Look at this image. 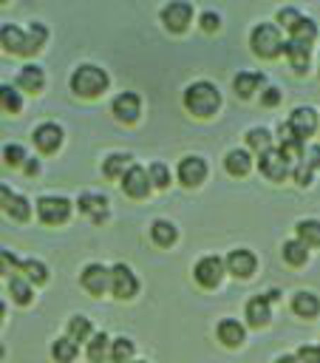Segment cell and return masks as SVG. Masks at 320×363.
I'll list each match as a JSON object with an SVG mask.
<instances>
[{
  "instance_id": "obj_1",
  "label": "cell",
  "mask_w": 320,
  "mask_h": 363,
  "mask_svg": "<svg viewBox=\"0 0 320 363\" xmlns=\"http://www.w3.org/2000/svg\"><path fill=\"white\" fill-rule=\"evenodd\" d=\"M218 105H221V94H218V88L212 82L198 79V82L187 85V91H184V108L190 113H195V116H212L218 111Z\"/></svg>"
},
{
  "instance_id": "obj_2",
  "label": "cell",
  "mask_w": 320,
  "mask_h": 363,
  "mask_svg": "<svg viewBox=\"0 0 320 363\" xmlns=\"http://www.w3.org/2000/svg\"><path fill=\"white\" fill-rule=\"evenodd\" d=\"M105 88H108L105 68H99V65H79V68H74V74H71V91L76 96L91 99V96H99Z\"/></svg>"
},
{
  "instance_id": "obj_3",
  "label": "cell",
  "mask_w": 320,
  "mask_h": 363,
  "mask_svg": "<svg viewBox=\"0 0 320 363\" xmlns=\"http://www.w3.org/2000/svg\"><path fill=\"white\" fill-rule=\"evenodd\" d=\"M249 45H252V51H255L258 57H263V60L278 57V54L283 51V40H280L278 26H272V23H258V26L252 28V34H249Z\"/></svg>"
},
{
  "instance_id": "obj_4",
  "label": "cell",
  "mask_w": 320,
  "mask_h": 363,
  "mask_svg": "<svg viewBox=\"0 0 320 363\" xmlns=\"http://www.w3.org/2000/svg\"><path fill=\"white\" fill-rule=\"evenodd\" d=\"M37 213L45 224H62L71 216V201L65 196H42L37 201Z\"/></svg>"
},
{
  "instance_id": "obj_5",
  "label": "cell",
  "mask_w": 320,
  "mask_h": 363,
  "mask_svg": "<svg viewBox=\"0 0 320 363\" xmlns=\"http://www.w3.org/2000/svg\"><path fill=\"white\" fill-rule=\"evenodd\" d=\"M136 289H139V281H136L133 269H130L127 264H113V267H110V292H113L116 298L127 301V298L136 295Z\"/></svg>"
},
{
  "instance_id": "obj_6",
  "label": "cell",
  "mask_w": 320,
  "mask_h": 363,
  "mask_svg": "<svg viewBox=\"0 0 320 363\" xmlns=\"http://www.w3.org/2000/svg\"><path fill=\"white\" fill-rule=\"evenodd\" d=\"M110 111H113V116H116L119 122L130 125V122H136L139 113H142V99H139V94H133V91H122V94L113 96Z\"/></svg>"
},
{
  "instance_id": "obj_7",
  "label": "cell",
  "mask_w": 320,
  "mask_h": 363,
  "mask_svg": "<svg viewBox=\"0 0 320 363\" xmlns=\"http://www.w3.org/2000/svg\"><path fill=\"white\" fill-rule=\"evenodd\" d=\"M224 264L227 261H221L218 255H204V258H198L193 275H195V281L201 286H218L221 278H224Z\"/></svg>"
},
{
  "instance_id": "obj_8",
  "label": "cell",
  "mask_w": 320,
  "mask_h": 363,
  "mask_svg": "<svg viewBox=\"0 0 320 363\" xmlns=\"http://www.w3.org/2000/svg\"><path fill=\"white\" fill-rule=\"evenodd\" d=\"M190 17H193V6L184 3V0L167 3V6L161 9V23H164V28H167V31H176V34L187 28Z\"/></svg>"
},
{
  "instance_id": "obj_9",
  "label": "cell",
  "mask_w": 320,
  "mask_h": 363,
  "mask_svg": "<svg viewBox=\"0 0 320 363\" xmlns=\"http://www.w3.org/2000/svg\"><path fill=\"white\" fill-rule=\"evenodd\" d=\"M258 167H261V173L266 176V179H272V182H280V179H286L289 176V159L280 153V150H266V153H261L258 156Z\"/></svg>"
},
{
  "instance_id": "obj_10",
  "label": "cell",
  "mask_w": 320,
  "mask_h": 363,
  "mask_svg": "<svg viewBox=\"0 0 320 363\" xmlns=\"http://www.w3.org/2000/svg\"><path fill=\"white\" fill-rule=\"evenodd\" d=\"M150 187H153V182H150V170H144L142 164H130V170L122 176V190H125L127 196H133V199L147 196Z\"/></svg>"
},
{
  "instance_id": "obj_11",
  "label": "cell",
  "mask_w": 320,
  "mask_h": 363,
  "mask_svg": "<svg viewBox=\"0 0 320 363\" xmlns=\"http://www.w3.org/2000/svg\"><path fill=\"white\" fill-rule=\"evenodd\" d=\"M207 176V162L201 156H184L178 162V182L187 187H198Z\"/></svg>"
},
{
  "instance_id": "obj_12",
  "label": "cell",
  "mask_w": 320,
  "mask_h": 363,
  "mask_svg": "<svg viewBox=\"0 0 320 363\" xmlns=\"http://www.w3.org/2000/svg\"><path fill=\"white\" fill-rule=\"evenodd\" d=\"M31 139H34V145H37L42 153H51V150H57V147L62 145V128H59L57 122H42V125L34 128Z\"/></svg>"
},
{
  "instance_id": "obj_13",
  "label": "cell",
  "mask_w": 320,
  "mask_h": 363,
  "mask_svg": "<svg viewBox=\"0 0 320 363\" xmlns=\"http://www.w3.org/2000/svg\"><path fill=\"white\" fill-rule=\"evenodd\" d=\"M82 286L91 295H102L105 289H110V269L102 264H88L82 269Z\"/></svg>"
},
{
  "instance_id": "obj_14",
  "label": "cell",
  "mask_w": 320,
  "mask_h": 363,
  "mask_svg": "<svg viewBox=\"0 0 320 363\" xmlns=\"http://www.w3.org/2000/svg\"><path fill=\"white\" fill-rule=\"evenodd\" d=\"M278 142H280V153H283L289 162H292V159H297V162L303 159V153H306V150H303V139L292 130L289 122H280V128H278Z\"/></svg>"
},
{
  "instance_id": "obj_15",
  "label": "cell",
  "mask_w": 320,
  "mask_h": 363,
  "mask_svg": "<svg viewBox=\"0 0 320 363\" xmlns=\"http://www.w3.org/2000/svg\"><path fill=\"white\" fill-rule=\"evenodd\" d=\"M255 267H258V258L252 255V250H232L229 255H227V269L235 275V278H249L252 272H255Z\"/></svg>"
},
{
  "instance_id": "obj_16",
  "label": "cell",
  "mask_w": 320,
  "mask_h": 363,
  "mask_svg": "<svg viewBox=\"0 0 320 363\" xmlns=\"http://www.w3.org/2000/svg\"><path fill=\"white\" fill-rule=\"evenodd\" d=\"M0 40H3V48L11 51V54H31V43H28V34L11 23H6L0 28Z\"/></svg>"
},
{
  "instance_id": "obj_17",
  "label": "cell",
  "mask_w": 320,
  "mask_h": 363,
  "mask_svg": "<svg viewBox=\"0 0 320 363\" xmlns=\"http://www.w3.org/2000/svg\"><path fill=\"white\" fill-rule=\"evenodd\" d=\"M289 125H292V130H295L300 139H303V136H312L314 128H317V113H314L312 108H295L292 116H289Z\"/></svg>"
},
{
  "instance_id": "obj_18",
  "label": "cell",
  "mask_w": 320,
  "mask_h": 363,
  "mask_svg": "<svg viewBox=\"0 0 320 363\" xmlns=\"http://www.w3.org/2000/svg\"><path fill=\"white\" fill-rule=\"evenodd\" d=\"M3 210H6L11 218H17V221H25V218L31 216V204H28V199L11 193L8 187H3Z\"/></svg>"
},
{
  "instance_id": "obj_19",
  "label": "cell",
  "mask_w": 320,
  "mask_h": 363,
  "mask_svg": "<svg viewBox=\"0 0 320 363\" xmlns=\"http://www.w3.org/2000/svg\"><path fill=\"white\" fill-rule=\"evenodd\" d=\"M79 210L85 213V216H91L93 221H102L105 216H108V199L105 196H99V193H79Z\"/></svg>"
},
{
  "instance_id": "obj_20",
  "label": "cell",
  "mask_w": 320,
  "mask_h": 363,
  "mask_svg": "<svg viewBox=\"0 0 320 363\" xmlns=\"http://www.w3.org/2000/svg\"><path fill=\"white\" fill-rule=\"evenodd\" d=\"M283 54L289 57V62H292V68L297 74H303L309 68V45H303V43L289 37V40H283Z\"/></svg>"
},
{
  "instance_id": "obj_21",
  "label": "cell",
  "mask_w": 320,
  "mask_h": 363,
  "mask_svg": "<svg viewBox=\"0 0 320 363\" xmlns=\"http://www.w3.org/2000/svg\"><path fill=\"white\" fill-rule=\"evenodd\" d=\"M292 309H295V315H300V318H314V315L320 312V298H317L314 292L300 289V292L292 295Z\"/></svg>"
},
{
  "instance_id": "obj_22",
  "label": "cell",
  "mask_w": 320,
  "mask_h": 363,
  "mask_svg": "<svg viewBox=\"0 0 320 363\" xmlns=\"http://www.w3.org/2000/svg\"><path fill=\"white\" fill-rule=\"evenodd\" d=\"M269 298L266 295H255V298H249V303H246V320L252 323V326H266L269 323Z\"/></svg>"
},
{
  "instance_id": "obj_23",
  "label": "cell",
  "mask_w": 320,
  "mask_h": 363,
  "mask_svg": "<svg viewBox=\"0 0 320 363\" xmlns=\"http://www.w3.org/2000/svg\"><path fill=\"white\" fill-rule=\"evenodd\" d=\"M263 74L261 71H238V77L232 79V85H235V94L238 96H252V91H258V85H263Z\"/></svg>"
},
{
  "instance_id": "obj_24",
  "label": "cell",
  "mask_w": 320,
  "mask_h": 363,
  "mask_svg": "<svg viewBox=\"0 0 320 363\" xmlns=\"http://www.w3.org/2000/svg\"><path fill=\"white\" fill-rule=\"evenodd\" d=\"M218 340H221L224 346H229V349L241 346V343H244V326H241L238 320H232V318H224V320L218 323Z\"/></svg>"
},
{
  "instance_id": "obj_25",
  "label": "cell",
  "mask_w": 320,
  "mask_h": 363,
  "mask_svg": "<svg viewBox=\"0 0 320 363\" xmlns=\"http://www.w3.org/2000/svg\"><path fill=\"white\" fill-rule=\"evenodd\" d=\"M224 167H227V173H232V176H246V170L252 167V159H249V153H246L244 147H232V150L227 153V159H224Z\"/></svg>"
},
{
  "instance_id": "obj_26",
  "label": "cell",
  "mask_w": 320,
  "mask_h": 363,
  "mask_svg": "<svg viewBox=\"0 0 320 363\" xmlns=\"http://www.w3.org/2000/svg\"><path fill=\"white\" fill-rule=\"evenodd\" d=\"M150 235H153V241H156L159 247H170V244L176 241L178 230H176L173 221H167V218H156V221L150 224Z\"/></svg>"
},
{
  "instance_id": "obj_27",
  "label": "cell",
  "mask_w": 320,
  "mask_h": 363,
  "mask_svg": "<svg viewBox=\"0 0 320 363\" xmlns=\"http://www.w3.org/2000/svg\"><path fill=\"white\" fill-rule=\"evenodd\" d=\"M42 82H45V77H42L40 65H23L20 74H17V85L25 88V91H40Z\"/></svg>"
},
{
  "instance_id": "obj_28",
  "label": "cell",
  "mask_w": 320,
  "mask_h": 363,
  "mask_svg": "<svg viewBox=\"0 0 320 363\" xmlns=\"http://www.w3.org/2000/svg\"><path fill=\"white\" fill-rule=\"evenodd\" d=\"M130 170V156L127 153H110L108 159H105V164H102V173L108 176V179H122L125 173Z\"/></svg>"
},
{
  "instance_id": "obj_29",
  "label": "cell",
  "mask_w": 320,
  "mask_h": 363,
  "mask_svg": "<svg viewBox=\"0 0 320 363\" xmlns=\"http://www.w3.org/2000/svg\"><path fill=\"white\" fill-rule=\"evenodd\" d=\"M295 230L306 247H320V221L317 218H303V221H297Z\"/></svg>"
},
{
  "instance_id": "obj_30",
  "label": "cell",
  "mask_w": 320,
  "mask_h": 363,
  "mask_svg": "<svg viewBox=\"0 0 320 363\" xmlns=\"http://www.w3.org/2000/svg\"><path fill=\"white\" fill-rule=\"evenodd\" d=\"M51 354L57 363H71L76 357V340L74 337H57L51 343Z\"/></svg>"
},
{
  "instance_id": "obj_31",
  "label": "cell",
  "mask_w": 320,
  "mask_h": 363,
  "mask_svg": "<svg viewBox=\"0 0 320 363\" xmlns=\"http://www.w3.org/2000/svg\"><path fill=\"white\" fill-rule=\"evenodd\" d=\"M283 258L292 264V267H300L306 258H309V250L300 238H292V241H283Z\"/></svg>"
},
{
  "instance_id": "obj_32",
  "label": "cell",
  "mask_w": 320,
  "mask_h": 363,
  "mask_svg": "<svg viewBox=\"0 0 320 363\" xmlns=\"http://www.w3.org/2000/svg\"><path fill=\"white\" fill-rule=\"evenodd\" d=\"M20 272H25V278L34 281V284H45V281H48V267H45L42 261H37V258L20 261Z\"/></svg>"
},
{
  "instance_id": "obj_33",
  "label": "cell",
  "mask_w": 320,
  "mask_h": 363,
  "mask_svg": "<svg viewBox=\"0 0 320 363\" xmlns=\"http://www.w3.org/2000/svg\"><path fill=\"white\" fill-rule=\"evenodd\" d=\"M108 346H110V337H108L105 332L93 335V337L88 340V357H91V363H102V360L108 357Z\"/></svg>"
},
{
  "instance_id": "obj_34",
  "label": "cell",
  "mask_w": 320,
  "mask_h": 363,
  "mask_svg": "<svg viewBox=\"0 0 320 363\" xmlns=\"http://www.w3.org/2000/svg\"><path fill=\"white\" fill-rule=\"evenodd\" d=\"M314 37H317V26H314L312 17H303V20L292 28V40H297V43H303V45H312Z\"/></svg>"
},
{
  "instance_id": "obj_35",
  "label": "cell",
  "mask_w": 320,
  "mask_h": 363,
  "mask_svg": "<svg viewBox=\"0 0 320 363\" xmlns=\"http://www.w3.org/2000/svg\"><path fill=\"white\" fill-rule=\"evenodd\" d=\"M246 145L255 147L258 153H266V150H272V133L266 128H252L246 133Z\"/></svg>"
},
{
  "instance_id": "obj_36",
  "label": "cell",
  "mask_w": 320,
  "mask_h": 363,
  "mask_svg": "<svg viewBox=\"0 0 320 363\" xmlns=\"http://www.w3.org/2000/svg\"><path fill=\"white\" fill-rule=\"evenodd\" d=\"M110 357H113V363H130V357H133V340H127V337L110 340Z\"/></svg>"
},
{
  "instance_id": "obj_37",
  "label": "cell",
  "mask_w": 320,
  "mask_h": 363,
  "mask_svg": "<svg viewBox=\"0 0 320 363\" xmlns=\"http://www.w3.org/2000/svg\"><path fill=\"white\" fill-rule=\"evenodd\" d=\"M68 337H74V340H88V337H91V320H88L85 315H74V318L68 320Z\"/></svg>"
},
{
  "instance_id": "obj_38",
  "label": "cell",
  "mask_w": 320,
  "mask_h": 363,
  "mask_svg": "<svg viewBox=\"0 0 320 363\" xmlns=\"http://www.w3.org/2000/svg\"><path fill=\"white\" fill-rule=\"evenodd\" d=\"M8 295H11L17 303H28V301H31V286H28V281H23L20 275H14V278L8 281Z\"/></svg>"
},
{
  "instance_id": "obj_39",
  "label": "cell",
  "mask_w": 320,
  "mask_h": 363,
  "mask_svg": "<svg viewBox=\"0 0 320 363\" xmlns=\"http://www.w3.org/2000/svg\"><path fill=\"white\" fill-rule=\"evenodd\" d=\"M0 99H3V108L8 111V113H17L20 111V105H23V99H20V94L6 82L3 88H0Z\"/></svg>"
},
{
  "instance_id": "obj_40",
  "label": "cell",
  "mask_w": 320,
  "mask_h": 363,
  "mask_svg": "<svg viewBox=\"0 0 320 363\" xmlns=\"http://www.w3.org/2000/svg\"><path fill=\"white\" fill-rule=\"evenodd\" d=\"M150 182H153V187H167V184H170V170H167V164L153 162V164H150Z\"/></svg>"
},
{
  "instance_id": "obj_41",
  "label": "cell",
  "mask_w": 320,
  "mask_h": 363,
  "mask_svg": "<svg viewBox=\"0 0 320 363\" xmlns=\"http://www.w3.org/2000/svg\"><path fill=\"white\" fill-rule=\"evenodd\" d=\"M300 20H303V14H300L297 9H292V6H283V9L278 11V23H280V26H286L289 31H292V28H295Z\"/></svg>"
},
{
  "instance_id": "obj_42",
  "label": "cell",
  "mask_w": 320,
  "mask_h": 363,
  "mask_svg": "<svg viewBox=\"0 0 320 363\" xmlns=\"http://www.w3.org/2000/svg\"><path fill=\"white\" fill-rule=\"evenodd\" d=\"M45 37H48V31H45V26H42V23H31V26H28V43H31V51L42 48Z\"/></svg>"
},
{
  "instance_id": "obj_43",
  "label": "cell",
  "mask_w": 320,
  "mask_h": 363,
  "mask_svg": "<svg viewBox=\"0 0 320 363\" xmlns=\"http://www.w3.org/2000/svg\"><path fill=\"white\" fill-rule=\"evenodd\" d=\"M312 170H314V167H312L306 159H300V162H297V167H295V182H297L300 187H306V184L312 182Z\"/></svg>"
},
{
  "instance_id": "obj_44",
  "label": "cell",
  "mask_w": 320,
  "mask_h": 363,
  "mask_svg": "<svg viewBox=\"0 0 320 363\" xmlns=\"http://www.w3.org/2000/svg\"><path fill=\"white\" fill-rule=\"evenodd\" d=\"M3 159H6V164H20L25 159V150L20 145H6L3 147Z\"/></svg>"
},
{
  "instance_id": "obj_45",
  "label": "cell",
  "mask_w": 320,
  "mask_h": 363,
  "mask_svg": "<svg viewBox=\"0 0 320 363\" xmlns=\"http://www.w3.org/2000/svg\"><path fill=\"white\" fill-rule=\"evenodd\" d=\"M297 360L300 363H320V346H300Z\"/></svg>"
},
{
  "instance_id": "obj_46",
  "label": "cell",
  "mask_w": 320,
  "mask_h": 363,
  "mask_svg": "<svg viewBox=\"0 0 320 363\" xmlns=\"http://www.w3.org/2000/svg\"><path fill=\"white\" fill-rule=\"evenodd\" d=\"M218 26H221V17H218L215 11H204V14H201V28H204V31H215Z\"/></svg>"
},
{
  "instance_id": "obj_47",
  "label": "cell",
  "mask_w": 320,
  "mask_h": 363,
  "mask_svg": "<svg viewBox=\"0 0 320 363\" xmlns=\"http://www.w3.org/2000/svg\"><path fill=\"white\" fill-rule=\"evenodd\" d=\"M261 102L266 105V108H272V105H278L280 102V88H275V85H269L263 94H261Z\"/></svg>"
},
{
  "instance_id": "obj_48",
  "label": "cell",
  "mask_w": 320,
  "mask_h": 363,
  "mask_svg": "<svg viewBox=\"0 0 320 363\" xmlns=\"http://www.w3.org/2000/svg\"><path fill=\"white\" fill-rule=\"evenodd\" d=\"M303 159H306L312 167H320V145H309L306 153H303Z\"/></svg>"
},
{
  "instance_id": "obj_49",
  "label": "cell",
  "mask_w": 320,
  "mask_h": 363,
  "mask_svg": "<svg viewBox=\"0 0 320 363\" xmlns=\"http://www.w3.org/2000/svg\"><path fill=\"white\" fill-rule=\"evenodd\" d=\"M25 173H28V176H37V173H40V162H37V159H31V162L25 164Z\"/></svg>"
},
{
  "instance_id": "obj_50",
  "label": "cell",
  "mask_w": 320,
  "mask_h": 363,
  "mask_svg": "<svg viewBox=\"0 0 320 363\" xmlns=\"http://www.w3.org/2000/svg\"><path fill=\"white\" fill-rule=\"evenodd\" d=\"M275 363H300V360H297V354H283V357H278Z\"/></svg>"
},
{
  "instance_id": "obj_51",
  "label": "cell",
  "mask_w": 320,
  "mask_h": 363,
  "mask_svg": "<svg viewBox=\"0 0 320 363\" xmlns=\"http://www.w3.org/2000/svg\"><path fill=\"white\" fill-rule=\"evenodd\" d=\"M130 363H144V360H130Z\"/></svg>"
}]
</instances>
